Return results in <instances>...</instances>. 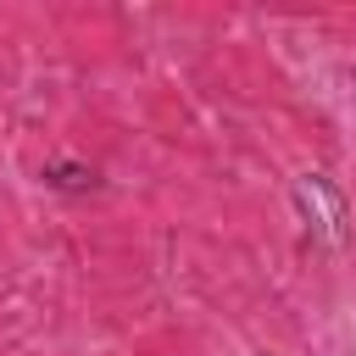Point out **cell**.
<instances>
[{
  "instance_id": "cell-1",
  "label": "cell",
  "mask_w": 356,
  "mask_h": 356,
  "mask_svg": "<svg viewBox=\"0 0 356 356\" xmlns=\"http://www.w3.org/2000/svg\"><path fill=\"white\" fill-rule=\"evenodd\" d=\"M295 211H300L312 245L339 250V245L350 239V206H345V189H339L328 172H300V178H295Z\"/></svg>"
},
{
  "instance_id": "cell-2",
  "label": "cell",
  "mask_w": 356,
  "mask_h": 356,
  "mask_svg": "<svg viewBox=\"0 0 356 356\" xmlns=\"http://www.w3.org/2000/svg\"><path fill=\"white\" fill-rule=\"evenodd\" d=\"M39 178H44L50 189H61V195H89V189H100L95 167H83V161H44Z\"/></svg>"
}]
</instances>
